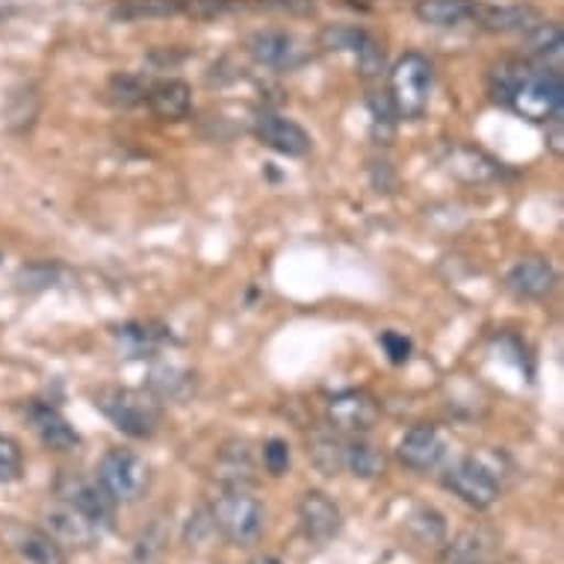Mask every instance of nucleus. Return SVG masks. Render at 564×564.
<instances>
[{"label":"nucleus","mask_w":564,"mask_h":564,"mask_svg":"<svg viewBox=\"0 0 564 564\" xmlns=\"http://www.w3.org/2000/svg\"><path fill=\"white\" fill-rule=\"evenodd\" d=\"M490 98L520 119L546 124L564 110V77L527 63L523 56H506L490 65L488 72Z\"/></svg>","instance_id":"nucleus-1"},{"label":"nucleus","mask_w":564,"mask_h":564,"mask_svg":"<svg viewBox=\"0 0 564 564\" xmlns=\"http://www.w3.org/2000/svg\"><path fill=\"white\" fill-rule=\"evenodd\" d=\"M93 399L95 408L119 429L121 435L133 437V441H149V437L158 435L163 414H160L158 399L145 390L104 384V388L95 390Z\"/></svg>","instance_id":"nucleus-2"},{"label":"nucleus","mask_w":564,"mask_h":564,"mask_svg":"<svg viewBox=\"0 0 564 564\" xmlns=\"http://www.w3.org/2000/svg\"><path fill=\"white\" fill-rule=\"evenodd\" d=\"M432 86H435V65L429 56L408 51L390 65L388 95L399 119H420L429 110Z\"/></svg>","instance_id":"nucleus-3"},{"label":"nucleus","mask_w":564,"mask_h":564,"mask_svg":"<svg viewBox=\"0 0 564 564\" xmlns=\"http://www.w3.org/2000/svg\"><path fill=\"white\" fill-rule=\"evenodd\" d=\"M210 520L214 529L223 532L225 541H231L237 546H251L263 535L267 527V511L254 497H249L246 490L228 488L219 500L210 506Z\"/></svg>","instance_id":"nucleus-4"},{"label":"nucleus","mask_w":564,"mask_h":564,"mask_svg":"<svg viewBox=\"0 0 564 564\" xmlns=\"http://www.w3.org/2000/svg\"><path fill=\"white\" fill-rule=\"evenodd\" d=\"M98 481L116 502H137L149 494L151 467L133 449L116 446V449L104 453L101 464H98Z\"/></svg>","instance_id":"nucleus-5"},{"label":"nucleus","mask_w":564,"mask_h":564,"mask_svg":"<svg viewBox=\"0 0 564 564\" xmlns=\"http://www.w3.org/2000/svg\"><path fill=\"white\" fill-rule=\"evenodd\" d=\"M54 494L56 500L75 506L101 532H110L112 523H116V500L98 479H89V476H80V473H59L54 481Z\"/></svg>","instance_id":"nucleus-6"},{"label":"nucleus","mask_w":564,"mask_h":564,"mask_svg":"<svg viewBox=\"0 0 564 564\" xmlns=\"http://www.w3.org/2000/svg\"><path fill=\"white\" fill-rule=\"evenodd\" d=\"M246 54L263 68L275 72H293L307 59V47L302 39H296L288 30L263 28L246 36Z\"/></svg>","instance_id":"nucleus-7"},{"label":"nucleus","mask_w":564,"mask_h":564,"mask_svg":"<svg viewBox=\"0 0 564 564\" xmlns=\"http://www.w3.org/2000/svg\"><path fill=\"white\" fill-rule=\"evenodd\" d=\"M444 485L473 509H490L500 500V481L476 458H458L444 473Z\"/></svg>","instance_id":"nucleus-8"},{"label":"nucleus","mask_w":564,"mask_h":564,"mask_svg":"<svg viewBox=\"0 0 564 564\" xmlns=\"http://www.w3.org/2000/svg\"><path fill=\"white\" fill-rule=\"evenodd\" d=\"M42 529L47 535L54 538L56 544L68 546V550H89L101 541V529L93 527L89 520L75 509L68 506L65 500H51L42 509Z\"/></svg>","instance_id":"nucleus-9"},{"label":"nucleus","mask_w":564,"mask_h":564,"mask_svg":"<svg viewBox=\"0 0 564 564\" xmlns=\"http://www.w3.org/2000/svg\"><path fill=\"white\" fill-rule=\"evenodd\" d=\"M251 133H254L258 142H263L269 151L284 154V158H305V154H311V145H314L311 133H307L299 121L272 110H260L258 116L251 119Z\"/></svg>","instance_id":"nucleus-10"},{"label":"nucleus","mask_w":564,"mask_h":564,"mask_svg":"<svg viewBox=\"0 0 564 564\" xmlns=\"http://www.w3.org/2000/svg\"><path fill=\"white\" fill-rule=\"evenodd\" d=\"M325 416L332 423L334 432H346V435H367L376 429L381 416L379 402L367 393V390H343L334 393L325 405Z\"/></svg>","instance_id":"nucleus-11"},{"label":"nucleus","mask_w":564,"mask_h":564,"mask_svg":"<svg viewBox=\"0 0 564 564\" xmlns=\"http://www.w3.org/2000/svg\"><path fill=\"white\" fill-rule=\"evenodd\" d=\"M299 520H302L305 535L316 544H328L343 529V514L337 509V502L323 490H307L305 497L299 500Z\"/></svg>","instance_id":"nucleus-12"},{"label":"nucleus","mask_w":564,"mask_h":564,"mask_svg":"<svg viewBox=\"0 0 564 564\" xmlns=\"http://www.w3.org/2000/svg\"><path fill=\"white\" fill-rule=\"evenodd\" d=\"M397 455L408 470H416V473L435 470L437 464L444 462L446 441L435 426H414V429H408L405 435H402Z\"/></svg>","instance_id":"nucleus-13"},{"label":"nucleus","mask_w":564,"mask_h":564,"mask_svg":"<svg viewBox=\"0 0 564 564\" xmlns=\"http://www.w3.org/2000/svg\"><path fill=\"white\" fill-rule=\"evenodd\" d=\"M473 21L479 24L485 33H527L541 21V10L532 3H476Z\"/></svg>","instance_id":"nucleus-14"},{"label":"nucleus","mask_w":564,"mask_h":564,"mask_svg":"<svg viewBox=\"0 0 564 564\" xmlns=\"http://www.w3.org/2000/svg\"><path fill=\"white\" fill-rule=\"evenodd\" d=\"M523 59L546 72H558L562 75L564 59V30L555 21H538L535 28L523 33Z\"/></svg>","instance_id":"nucleus-15"},{"label":"nucleus","mask_w":564,"mask_h":564,"mask_svg":"<svg viewBox=\"0 0 564 564\" xmlns=\"http://www.w3.org/2000/svg\"><path fill=\"white\" fill-rule=\"evenodd\" d=\"M28 420L33 432H36V437L47 449H54V453H72V449L80 446V435L75 432V426L54 405L33 402L28 408Z\"/></svg>","instance_id":"nucleus-16"},{"label":"nucleus","mask_w":564,"mask_h":564,"mask_svg":"<svg viewBox=\"0 0 564 564\" xmlns=\"http://www.w3.org/2000/svg\"><path fill=\"white\" fill-rule=\"evenodd\" d=\"M145 104L160 121H184L193 112V86L177 77L154 80L149 84Z\"/></svg>","instance_id":"nucleus-17"},{"label":"nucleus","mask_w":564,"mask_h":564,"mask_svg":"<svg viewBox=\"0 0 564 564\" xmlns=\"http://www.w3.org/2000/svg\"><path fill=\"white\" fill-rule=\"evenodd\" d=\"M506 288L520 299H544L555 290V269L550 260L527 258L514 263L506 275Z\"/></svg>","instance_id":"nucleus-18"},{"label":"nucleus","mask_w":564,"mask_h":564,"mask_svg":"<svg viewBox=\"0 0 564 564\" xmlns=\"http://www.w3.org/2000/svg\"><path fill=\"white\" fill-rule=\"evenodd\" d=\"M216 479L223 481L225 488H240L246 490L254 481V458L246 441L231 437L225 441L219 455H216Z\"/></svg>","instance_id":"nucleus-19"},{"label":"nucleus","mask_w":564,"mask_h":564,"mask_svg":"<svg viewBox=\"0 0 564 564\" xmlns=\"http://www.w3.org/2000/svg\"><path fill=\"white\" fill-rule=\"evenodd\" d=\"M7 535H10L12 550H15L28 564H65L63 546L56 544L45 529L10 527Z\"/></svg>","instance_id":"nucleus-20"},{"label":"nucleus","mask_w":564,"mask_h":564,"mask_svg":"<svg viewBox=\"0 0 564 564\" xmlns=\"http://www.w3.org/2000/svg\"><path fill=\"white\" fill-rule=\"evenodd\" d=\"M473 0H416L414 15L429 28H462L473 21Z\"/></svg>","instance_id":"nucleus-21"},{"label":"nucleus","mask_w":564,"mask_h":564,"mask_svg":"<svg viewBox=\"0 0 564 564\" xmlns=\"http://www.w3.org/2000/svg\"><path fill=\"white\" fill-rule=\"evenodd\" d=\"M388 467L384 449L372 444L364 435H355V441L346 444V458H343V470H349L355 479H376Z\"/></svg>","instance_id":"nucleus-22"},{"label":"nucleus","mask_w":564,"mask_h":564,"mask_svg":"<svg viewBox=\"0 0 564 564\" xmlns=\"http://www.w3.org/2000/svg\"><path fill=\"white\" fill-rule=\"evenodd\" d=\"M193 390H195L193 372L181 370V367H175V364L154 367L149 376V393L158 399V402H184Z\"/></svg>","instance_id":"nucleus-23"},{"label":"nucleus","mask_w":564,"mask_h":564,"mask_svg":"<svg viewBox=\"0 0 564 564\" xmlns=\"http://www.w3.org/2000/svg\"><path fill=\"white\" fill-rule=\"evenodd\" d=\"M116 337H119L121 349L128 351L130 358H145V355H154V351L166 346L169 332L154 323H128L121 325Z\"/></svg>","instance_id":"nucleus-24"},{"label":"nucleus","mask_w":564,"mask_h":564,"mask_svg":"<svg viewBox=\"0 0 564 564\" xmlns=\"http://www.w3.org/2000/svg\"><path fill=\"white\" fill-rule=\"evenodd\" d=\"M184 12V0H119L112 7V21H154Z\"/></svg>","instance_id":"nucleus-25"},{"label":"nucleus","mask_w":564,"mask_h":564,"mask_svg":"<svg viewBox=\"0 0 564 564\" xmlns=\"http://www.w3.org/2000/svg\"><path fill=\"white\" fill-rule=\"evenodd\" d=\"M39 107H42V101H39V95L33 86H21V89H15V93L10 95L7 107H3V121H7V128H10L12 133H28V130L36 124Z\"/></svg>","instance_id":"nucleus-26"},{"label":"nucleus","mask_w":564,"mask_h":564,"mask_svg":"<svg viewBox=\"0 0 564 564\" xmlns=\"http://www.w3.org/2000/svg\"><path fill=\"white\" fill-rule=\"evenodd\" d=\"M307 455L323 476H337L343 470L346 444L334 432H314L307 441Z\"/></svg>","instance_id":"nucleus-27"},{"label":"nucleus","mask_w":564,"mask_h":564,"mask_svg":"<svg viewBox=\"0 0 564 564\" xmlns=\"http://www.w3.org/2000/svg\"><path fill=\"white\" fill-rule=\"evenodd\" d=\"M405 527L420 544H441L446 538L444 514L432 509V506H420V509L411 511L405 520Z\"/></svg>","instance_id":"nucleus-28"},{"label":"nucleus","mask_w":564,"mask_h":564,"mask_svg":"<svg viewBox=\"0 0 564 564\" xmlns=\"http://www.w3.org/2000/svg\"><path fill=\"white\" fill-rule=\"evenodd\" d=\"M145 93H149V80L133 72H116L107 80V101L116 107H133V104L145 101Z\"/></svg>","instance_id":"nucleus-29"},{"label":"nucleus","mask_w":564,"mask_h":564,"mask_svg":"<svg viewBox=\"0 0 564 564\" xmlns=\"http://www.w3.org/2000/svg\"><path fill=\"white\" fill-rule=\"evenodd\" d=\"M163 553H166V527L163 520H154L133 544L128 564H163Z\"/></svg>","instance_id":"nucleus-30"},{"label":"nucleus","mask_w":564,"mask_h":564,"mask_svg":"<svg viewBox=\"0 0 564 564\" xmlns=\"http://www.w3.org/2000/svg\"><path fill=\"white\" fill-rule=\"evenodd\" d=\"M370 116H372V139H376L379 145H388L390 137H393V128H397V119H399L388 93L370 95Z\"/></svg>","instance_id":"nucleus-31"},{"label":"nucleus","mask_w":564,"mask_h":564,"mask_svg":"<svg viewBox=\"0 0 564 564\" xmlns=\"http://www.w3.org/2000/svg\"><path fill=\"white\" fill-rule=\"evenodd\" d=\"M490 538L485 532H464L453 546H449V562L453 564H481L488 562Z\"/></svg>","instance_id":"nucleus-32"},{"label":"nucleus","mask_w":564,"mask_h":564,"mask_svg":"<svg viewBox=\"0 0 564 564\" xmlns=\"http://www.w3.org/2000/svg\"><path fill=\"white\" fill-rule=\"evenodd\" d=\"M355 54H358V68H361L364 80H376V77L384 75V47L379 45V39L364 33Z\"/></svg>","instance_id":"nucleus-33"},{"label":"nucleus","mask_w":564,"mask_h":564,"mask_svg":"<svg viewBox=\"0 0 564 564\" xmlns=\"http://www.w3.org/2000/svg\"><path fill=\"white\" fill-rule=\"evenodd\" d=\"M24 476V453L10 435L0 432V485H12Z\"/></svg>","instance_id":"nucleus-34"},{"label":"nucleus","mask_w":564,"mask_h":564,"mask_svg":"<svg viewBox=\"0 0 564 564\" xmlns=\"http://www.w3.org/2000/svg\"><path fill=\"white\" fill-rule=\"evenodd\" d=\"M364 30L349 28V24H328V28L319 33V45L325 51H355L358 42H361Z\"/></svg>","instance_id":"nucleus-35"},{"label":"nucleus","mask_w":564,"mask_h":564,"mask_svg":"<svg viewBox=\"0 0 564 564\" xmlns=\"http://www.w3.org/2000/svg\"><path fill=\"white\" fill-rule=\"evenodd\" d=\"M240 7V0H184V12L198 21L223 19L231 10Z\"/></svg>","instance_id":"nucleus-36"},{"label":"nucleus","mask_w":564,"mask_h":564,"mask_svg":"<svg viewBox=\"0 0 564 564\" xmlns=\"http://www.w3.org/2000/svg\"><path fill=\"white\" fill-rule=\"evenodd\" d=\"M263 467L269 476H284L290 470V444L281 437H269L263 444Z\"/></svg>","instance_id":"nucleus-37"},{"label":"nucleus","mask_w":564,"mask_h":564,"mask_svg":"<svg viewBox=\"0 0 564 564\" xmlns=\"http://www.w3.org/2000/svg\"><path fill=\"white\" fill-rule=\"evenodd\" d=\"M381 346H384V351L390 355V361L393 364H405L408 355H411V340L408 337H402V334L397 332H384L381 334Z\"/></svg>","instance_id":"nucleus-38"},{"label":"nucleus","mask_w":564,"mask_h":564,"mask_svg":"<svg viewBox=\"0 0 564 564\" xmlns=\"http://www.w3.org/2000/svg\"><path fill=\"white\" fill-rule=\"evenodd\" d=\"M204 529H214V520H210V511H195V518H189V527H186V544L202 546L204 544Z\"/></svg>","instance_id":"nucleus-39"},{"label":"nucleus","mask_w":564,"mask_h":564,"mask_svg":"<svg viewBox=\"0 0 564 564\" xmlns=\"http://www.w3.org/2000/svg\"><path fill=\"white\" fill-rule=\"evenodd\" d=\"M564 119L562 116H555L553 121H546V145H550V151H553L555 158H562L564 151Z\"/></svg>","instance_id":"nucleus-40"},{"label":"nucleus","mask_w":564,"mask_h":564,"mask_svg":"<svg viewBox=\"0 0 564 564\" xmlns=\"http://www.w3.org/2000/svg\"><path fill=\"white\" fill-rule=\"evenodd\" d=\"M251 564H284V562H281V558H275V555H258V558H254Z\"/></svg>","instance_id":"nucleus-41"}]
</instances>
